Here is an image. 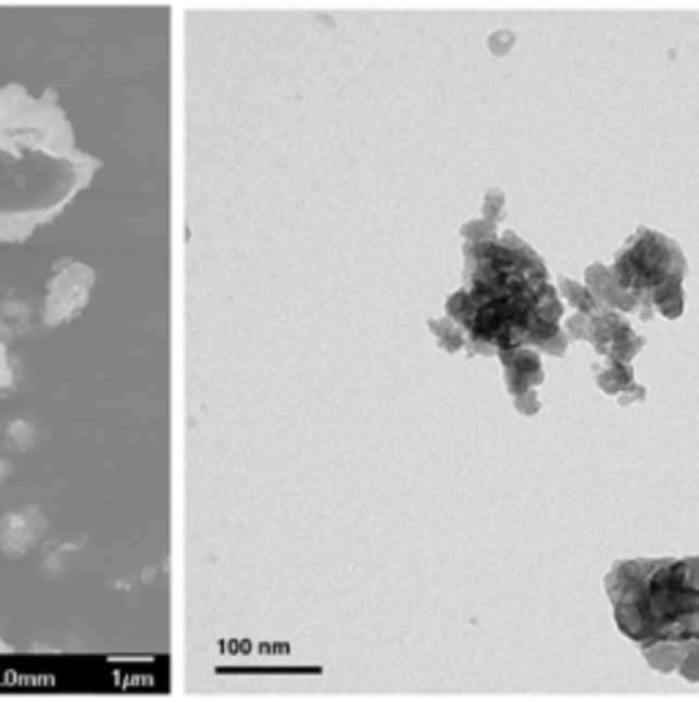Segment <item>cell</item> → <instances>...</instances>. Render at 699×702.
<instances>
[{"mask_svg": "<svg viewBox=\"0 0 699 702\" xmlns=\"http://www.w3.org/2000/svg\"><path fill=\"white\" fill-rule=\"evenodd\" d=\"M61 110L12 90L0 96V243L25 241L90 180Z\"/></svg>", "mask_w": 699, "mask_h": 702, "instance_id": "cell-1", "label": "cell"}, {"mask_svg": "<svg viewBox=\"0 0 699 702\" xmlns=\"http://www.w3.org/2000/svg\"><path fill=\"white\" fill-rule=\"evenodd\" d=\"M90 281H93V274L83 263H68L66 268L58 271L55 279L50 281V290H47V326L72 321L83 310L85 301H88Z\"/></svg>", "mask_w": 699, "mask_h": 702, "instance_id": "cell-2", "label": "cell"}, {"mask_svg": "<svg viewBox=\"0 0 699 702\" xmlns=\"http://www.w3.org/2000/svg\"><path fill=\"white\" fill-rule=\"evenodd\" d=\"M9 386H12V366H9L7 348L0 342V391H7Z\"/></svg>", "mask_w": 699, "mask_h": 702, "instance_id": "cell-3", "label": "cell"}, {"mask_svg": "<svg viewBox=\"0 0 699 702\" xmlns=\"http://www.w3.org/2000/svg\"><path fill=\"white\" fill-rule=\"evenodd\" d=\"M36 514V512H34ZM34 514H25V525H23V528H28V523H30V517H34ZM17 536H25V544H28V541L30 539H34V536L36 534H30V530H12V539H17ZM12 539H9V541H12Z\"/></svg>", "mask_w": 699, "mask_h": 702, "instance_id": "cell-4", "label": "cell"}]
</instances>
